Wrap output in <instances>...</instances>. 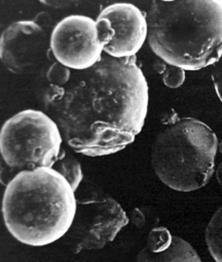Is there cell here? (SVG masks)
<instances>
[{"instance_id":"obj_3","label":"cell","mask_w":222,"mask_h":262,"mask_svg":"<svg viewBox=\"0 0 222 262\" xmlns=\"http://www.w3.org/2000/svg\"><path fill=\"white\" fill-rule=\"evenodd\" d=\"M76 191L56 169L38 167L19 172L7 186L3 217L20 243L44 247L64 237L76 218Z\"/></svg>"},{"instance_id":"obj_8","label":"cell","mask_w":222,"mask_h":262,"mask_svg":"<svg viewBox=\"0 0 222 262\" xmlns=\"http://www.w3.org/2000/svg\"><path fill=\"white\" fill-rule=\"evenodd\" d=\"M47 29L35 21H17L8 26L0 38V58L15 75H34L50 62H56Z\"/></svg>"},{"instance_id":"obj_20","label":"cell","mask_w":222,"mask_h":262,"mask_svg":"<svg viewBox=\"0 0 222 262\" xmlns=\"http://www.w3.org/2000/svg\"><path fill=\"white\" fill-rule=\"evenodd\" d=\"M219 151H220V153L222 154V141H221V143L219 144Z\"/></svg>"},{"instance_id":"obj_17","label":"cell","mask_w":222,"mask_h":262,"mask_svg":"<svg viewBox=\"0 0 222 262\" xmlns=\"http://www.w3.org/2000/svg\"><path fill=\"white\" fill-rule=\"evenodd\" d=\"M130 221H132V223L135 226L141 227L145 223V217H144L143 213L139 209H134L133 212L131 213Z\"/></svg>"},{"instance_id":"obj_15","label":"cell","mask_w":222,"mask_h":262,"mask_svg":"<svg viewBox=\"0 0 222 262\" xmlns=\"http://www.w3.org/2000/svg\"><path fill=\"white\" fill-rule=\"evenodd\" d=\"M162 78L164 84L167 87L171 89H177L183 85L186 78V74L185 71L180 68L168 65L166 72L162 75Z\"/></svg>"},{"instance_id":"obj_10","label":"cell","mask_w":222,"mask_h":262,"mask_svg":"<svg viewBox=\"0 0 222 262\" xmlns=\"http://www.w3.org/2000/svg\"><path fill=\"white\" fill-rule=\"evenodd\" d=\"M136 262H202L194 248L185 239L173 236L172 242L160 249L146 246L138 253Z\"/></svg>"},{"instance_id":"obj_19","label":"cell","mask_w":222,"mask_h":262,"mask_svg":"<svg viewBox=\"0 0 222 262\" xmlns=\"http://www.w3.org/2000/svg\"><path fill=\"white\" fill-rule=\"evenodd\" d=\"M216 178L218 183L222 186V163H220L216 169Z\"/></svg>"},{"instance_id":"obj_4","label":"cell","mask_w":222,"mask_h":262,"mask_svg":"<svg viewBox=\"0 0 222 262\" xmlns=\"http://www.w3.org/2000/svg\"><path fill=\"white\" fill-rule=\"evenodd\" d=\"M217 150L218 139L206 123L194 118H179L157 136L152 148V163L167 187L191 192L210 182Z\"/></svg>"},{"instance_id":"obj_14","label":"cell","mask_w":222,"mask_h":262,"mask_svg":"<svg viewBox=\"0 0 222 262\" xmlns=\"http://www.w3.org/2000/svg\"><path fill=\"white\" fill-rule=\"evenodd\" d=\"M173 236L174 235L171 234V232L169 231L168 228L156 227V228L152 229L151 232L148 233L146 247L150 249H154V250L163 248L172 242Z\"/></svg>"},{"instance_id":"obj_13","label":"cell","mask_w":222,"mask_h":262,"mask_svg":"<svg viewBox=\"0 0 222 262\" xmlns=\"http://www.w3.org/2000/svg\"><path fill=\"white\" fill-rule=\"evenodd\" d=\"M72 71L68 68L64 67L63 64L59 63L58 61L52 63L46 70L45 78L46 81L50 83V86L62 87L66 85L70 78H71Z\"/></svg>"},{"instance_id":"obj_1","label":"cell","mask_w":222,"mask_h":262,"mask_svg":"<svg viewBox=\"0 0 222 262\" xmlns=\"http://www.w3.org/2000/svg\"><path fill=\"white\" fill-rule=\"evenodd\" d=\"M42 104L73 151L108 156L134 143L141 133L150 88L136 57L115 59L105 54L95 67L72 71L66 85L48 86Z\"/></svg>"},{"instance_id":"obj_9","label":"cell","mask_w":222,"mask_h":262,"mask_svg":"<svg viewBox=\"0 0 222 262\" xmlns=\"http://www.w3.org/2000/svg\"><path fill=\"white\" fill-rule=\"evenodd\" d=\"M98 17L107 19L114 33L104 53L115 59L136 57L148 38L146 14L132 4L115 3L105 7Z\"/></svg>"},{"instance_id":"obj_11","label":"cell","mask_w":222,"mask_h":262,"mask_svg":"<svg viewBox=\"0 0 222 262\" xmlns=\"http://www.w3.org/2000/svg\"><path fill=\"white\" fill-rule=\"evenodd\" d=\"M54 169L59 171L71 185L72 189L77 192L83 182L84 173L80 161L63 149L61 156L54 166Z\"/></svg>"},{"instance_id":"obj_18","label":"cell","mask_w":222,"mask_h":262,"mask_svg":"<svg viewBox=\"0 0 222 262\" xmlns=\"http://www.w3.org/2000/svg\"><path fill=\"white\" fill-rule=\"evenodd\" d=\"M167 68H168V64H167L166 62H164L163 60H161V59L158 60V61H156L155 64H154V69H155L156 72L159 73L160 75H163V74L166 72Z\"/></svg>"},{"instance_id":"obj_5","label":"cell","mask_w":222,"mask_h":262,"mask_svg":"<svg viewBox=\"0 0 222 262\" xmlns=\"http://www.w3.org/2000/svg\"><path fill=\"white\" fill-rule=\"evenodd\" d=\"M62 144L59 126L42 111L19 112L0 131L2 161L17 174L38 167L54 168L63 151Z\"/></svg>"},{"instance_id":"obj_7","label":"cell","mask_w":222,"mask_h":262,"mask_svg":"<svg viewBox=\"0 0 222 262\" xmlns=\"http://www.w3.org/2000/svg\"><path fill=\"white\" fill-rule=\"evenodd\" d=\"M105 42L97 22L85 15H70L52 30L51 48L56 60L71 71H86L100 62Z\"/></svg>"},{"instance_id":"obj_16","label":"cell","mask_w":222,"mask_h":262,"mask_svg":"<svg viewBox=\"0 0 222 262\" xmlns=\"http://www.w3.org/2000/svg\"><path fill=\"white\" fill-rule=\"evenodd\" d=\"M212 81L216 91V94L222 102V56L213 65L212 69Z\"/></svg>"},{"instance_id":"obj_2","label":"cell","mask_w":222,"mask_h":262,"mask_svg":"<svg viewBox=\"0 0 222 262\" xmlns=\"http://www.w3.org/2000/svg\"><path fill=\"white\" fill-rule=\"evenodd\" d=\"M146 16L148 43L168 65L195 72L222 56V0H155Z\"/></svg>"},{"instance_id":"obj_6","label":"cell","mask_w":222,"mask_h":262,"mask_svg":"<svg viewBox=\"0 0 222 262\" xmlns=\"http://www.w3.org/2000/svg\"><path fill=\"white\" fill-rule=\"evenodd\" d=\"M121 206L109 196L78 200V209L67 235L74 253L99 250L114 241L129 224Z\"/></svg>"},{"instance_id":"obj_12","label":"cell","mask_w":222,"mask_h":262,"mask_svg":"<svg viewBox=\"0 0 222 262\" xmlns=\"http://www.w3.org/2000/svg\"><path fill=\"white\" fill-rule=\"evenodd\" d=\"M208 250L216 262H222V206L214 213L206 231Z\"/></svg>"}]
</instances>
